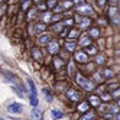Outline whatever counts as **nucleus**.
<instances>
[{"label": "nucleus", "mask_w": 120, "mask_h": 120, "mask_svg": "<svg viewBox=\"0 0 120 120\" xmlns=\"http://www.w3.org/2000/svg\"><path fill=\"white\" fill-rule=\"evenodd\" d=\"M75 81H77V84H78L81 88H84L85 91H93V90H94V82H93L91 80H88V78H85L82 74H77V75H75Z\"/></svg>", "instance_id": "obj_1"}, {"label": "nucleus", "mask_w": 120, "mask_h": 120, "mask_svg": "<svg viewBox=\"0 0 120 120\" xmlns=\"http://www.w3.org/2000/svg\"><path fill=\"white\" fill-rule=\"evenodd\" d=\"M75 22H78V28L80 29L90 28V25H91V19L90 18H82V16H80V15L75 16Z\"/></svg>", "instance_id": "obj_2"}, {"label": "nucleus", "mask_w": 120, "mask_h": 120, "mask_svg": "<svg viewBox=\"0 0 120 120\" xmlns=\"http://www.w3.org/2000/svg\"><path fill=\"white\" fill-rule=\"evenodd\" d=\"M67 97L70 98L71 101H77V103H78L81 100V94L77 91V90H74V88H70V90L67 91Z\"/></svg>", "instance_id": "obj_3"}, {"label": "nucleus", "mask_w": 120, "mask_h": 120, "mask_svg": "<svg viewBox=\"0 0 120 120\" xmlns=\"http://www.w3.org/2000/svg\"><path fill=\"white\" fill-rule=\"evenodd\" d=\"M22 110H23V106L19 104V103H12V104L7 106V111H9V113H13V114L22 113Z\"/></svg>", "instance_id": "obj_4"}, {"label": "nucleus", "mask_w": 120, "mask_h": 120, "mask_svg": "<svg viewBox=\"0 0 120 120\" xmlns=\"http://www.w3.org/2000/svg\"><path fill=\"white\" fill-rule=\"evenodd\" d=\"M48 52L52 54V55H56L59 52V44H58L56 41H51L49 44H48Z\"/></svg>", "instance_id": "obj_5"}, {"label": "nucleus", "mask_w": 120, "mask_h": 120, "mask_svg": "<svg viewBox=\"0 0 120 120\" xmlns=\"http://www.w3.org/2000/svg\"><path fill=\"white\" fill-rule=\"evenodd\" d=\"M75 59L78 62L85 64V62H88V55L85 54V52H82V51H78V52H75Z\"/></svg>", "instance_id": "obj_6"}, {"label": "nucleus", "mask_w": 120, "mask_h": 120, "mask_svg": "<svg viewBox=\"0 0 120 120\" xmlns=\"http://www.w3.org/2000/svg\"><path fill=\"white\" fill-rule=\"evenodd\" d=\"M80 45L84 46V48H87V46L91 45V38L88 36V33H87V35H82V36L80 38Z\"/></svg>", "instance_id": "obj_7"}, {"label": "nucleus", "mask_w": 120, "mask_h": 120, "mask_svg": "<svg viewBox=\"0 0 120 120\" xmlns=\"http://www.w3.org/2000/svg\"><path fill=\"white\" fill-rule=\"evenodd\" d=\"M32 55L36 61H42L44 59V54H42V51L39 48H32Z\"/></svg>", "instance_id": "obj_8"}, {"label": "nucleus", "mask_w": 120, "mask_h": 120, "mask_svg": "<svg viewBox=\"0 0 120 120\" xmlns=\"http://www.w3.org/2000/svg\"><path fill=\"white\" fill-rule=\"evenodd\" d=\"M32 119L33 120H42V119H44V114H42V111L38 107H33V110H32Z\"/></svg>", "instance_id": "obj_9"}, {"label": "nucleus", "mask_w": 120, "mask_h": 120, "mask_svg": "<svg viewBox=\"0 0 120 120\" xmlns=\"http://www.w3.org/2000/svg\"><path fill=\"white\" fill-rule=\"evenodd\" d=\"M77 9H78V12L80 13H84V15H93V9L90 6H87V4H81L80 7H77Z\"/></svg>", "instance_id": "obj_10"}, {"label": "nucleus", "mask_w": 120, "mask_h": 120, "mask_svg": "<svg viewBox=\"0 0 120 120\" xmlns=\"http://www.w3.org/2000/svg\"><path fill=\"white\" fill-rule=\"evenodd\" d=\"M54 65H55V68H56V70H61V68L65 65V62H64V59H61V58H59V56H54Z\"/></svg>", "instance_id": "obj_11"}, {"label": "nucleus", "mask_w": 120, "mask_h": 120, "mask_svg": "<svg viewBox=\"0 0 120 120\" xmlns=\"http://www.w3.org/2000/svg\"><path fill=\"white\" fill-rule=\"evenodd\" d=\"M100 97L98 96H90V98H88V104H91V106H100Z\"/></svg>", "instance_id": "obj_12"}, {"label": "nucleus", "mask_w": 120, "mask_h": 120, "mask_svg": "<svg viewBox=\"0 0 120 120\" xmlns=\"http://www.w3.org/2000/svg\"><path fill=\"white\" fill-rule=\"evenodd\" d=\"M45 29H46V25H45V23H42V22L38 23L36 26H35V32L38 33V35H42V33L45 32Z\"/></svg>", "instance_id": "obj_13"}, {"label": "nucleus", "mask_w": 120, "mask_h": 120, "mask_svg": "<svg viewBox=\"0 0 120 120\" xmlns=\"http://www.w3.org/2000/svg\"><path fill=\"white\" fill-rule=\"evenodd\" d=\"M88 36L93 39V38H98L100 36V29L98 28H91L90 30H88Z\"/></svg>", "instance_id": "obj_14"}, {"label": "nucleus", "mask_w": 120, "mask_h": 120, "mask_svg": "<svg viewBox=\"0 0 120 120\" xmlns=\"http://www.w3.org/2000/svg\"><path fill=\"white\" fill-rule=\"evenodd\" d=\"M84 52L87 54V55H97V48H96V46H93V45H90V46L85 48Z\"/></svg>", "instance_id": "obj_15"}, {"label": "nucleus", "mask_w": 120, "mask_h": 120, "mask_svg": "<svg viewBox=\"0 0 120 120\" xmlns=\"http://www.w3.org/2000/svg\"><path fill=\"white\" fill-rule=\"evenodd\" d=\"M49 42H51L49 35H41V38H39V44H42V45H48Z\"/></svg>", "instance_id": "obj_16"}, {"label": "nucleus", "mask_w": 120, "mask_h": 120, "mask_svg": "<svg viewBox=\"0 0 120 120\" xmlns=\"http://www.w3.org/2000/svg\"><path fill=\"white\" fill-rule=\"evenodd\" d=\"M51 117H52V119H62L64 114L59 110H51Z\"/></svg>", "instance_id": "obj_17"}, {"label": "nucleus", "mask_w": 120, "mask_h": 120, "mask_svg": "<svg viewBox=\"0 0 120 120\" xmlns=\"http://www.w3.org/2000/svg\"><path fill=\"white\" fill-rule=\"evenodd\" d=\"M65 48L70 51V52H74V51H75V42H74V41H68V42H65Z\"/></svg>", "instance_id": "obj_18"}, {"label": "nucleus", "mask_w": 120, "mask_h": 120, "mask_svg": "<svg viewBox=\"0 0 120 120\" xmlns=\"http://www.w3.org/2000/svg\"><path fill=\"white\" fill-rule=\"evenodd\" d=\"M80 120H96V116H94L93 111H88V113H87V114H84Z\"/></svg>", "instance_id": "obj_19"}, {"label": "nucleus", "mask_w": 120, "mask_h": 120, "mask_svg": "<svg viewBox=\"0 0 120 120\" xmlns=\"http://www.w3.org/2000/svg\"><path fill=\"white\" fill-rule=\"evenodd\" d=\"M88 107H90L88 101H82L81 104L78 106V111H87V110H88Z\"/></svg>", "instance_id": "obj_20"}, {"label": "nucleus", "mask_w": 120, "mask_h": 120, "mask_svg": "<svg viewBox=\"0 0 120 120\" xmlns=\"http://www.w3.org/2000/svg\"><path fill=\"white\" fill-rule=\"evenodd\" d=\"M42 23H46V22H49V20H52V16H51V13H48V12H45L44 15H42Z\"/></svg>", "instance_id": "obj_21"}, {"label": "nucleus", "mask_w": 120, "mask_h": 120, "mask_svg": "<svg viewBox=\"0 0 120 120\" xmlns=\"http://www.w3.org/2000/svg\"><path fill=\"white\" fill-rule=\"evenodd\" d=\"M30 104H32V107L38 106V97H36V94H33V93H30Z\"/></svg>", "instance_id": "obj_22"}, {"label": "nucleus", "mask_w": 120, "mask_h": 120, "mask_svg": "<svg viewBox=\"0 0 120 120\" xmlns=\"http://www.w3.org/2000/svg\"><path fill=\"white\" fill-rule=\"evenodd\" d=\"M78 35H80V30H77V29H71L70 32H68V35H67V36L72 39V38H77Z\"/></svg>", "instance_id": "obj_23"}, {"label": "nucleus", "mask_w": 120, "mask_h": 120, "mask_svg": "<svg viewBox=\"0 0 120 120\" xmlns=\"http://www.w3.org/2000/svg\"><path fill=\"white\" fill-rule=\"evenodd\" d=\"M28 81V85H29V88H30V93H33V94H36V88H35V82H33L30 78H28L26 80Z\"/></svg>", "instance_id": "obj_24"}, {"label": "nucleus", "mask_w": 120, "mask_h": 120, "mask_svg": "<svg viewBox=\"0 0 120 120\" xmlns=\"http://www.w3.org/2000/svg\"><path fill=\"white\" fill-rule=\"evenodd\" d=\"M101 74H103V77H104V78H111V77L114 75L111 70H104V71H103Z\"/></svg>", "instance_id": "obj_25"}, {"label": "nucleus", "mask_w": 120, "mask_h": 120, "mask_svg": "<svg viewBox=\"0 0 120 120\" xmlns=\"http://www.w3.org/2000/svg\"><path fill=\"white\" fill-rule=\"evenodd\" d=\"M42 91L45 93V96H46V100H48V101H52V100H54V97H52V93H51L48 88H44Z\"/></svg>", "instance_id": "obj_26"}, {"label": "nucleus", "mask_w": 120, "mask_h": 120, "mask_svg": "<svg viewBox=\"0 0 120 120\" xmlns=\"http://www.w3.org/2000/svg\"><path fill=\"white\" fill-rule=\"evenodd\" d=\"M103 80H104V77H103L101 72H96V74H94V81L100 82V81H103Z\"/></svg>", "instance_id": "obj_27"}, {"label": "nucleus", "mask_w": 120, "mask_h": 120, "mask_svg": "<svg viewBox=\"0 0 120 120\" xmlns=\"http://www.w3.org/2000/svg\"><path fill=\"white\" fill-rule=\"evenodd\" d=\"M104 61H106V58L103 56V55H98V56H97V59H96V62H97L98 65H103V64H104Z\"/></svg>", "instance_id": "obj_28"}, {"label": "nucleus", "mask_w": 120, "mask_h": 120, "mask_svg": "<svg viewBox=\"0 0 120 120\" xmlns=\"http://www.w3.org/2000/svg\"><path fill=\"white\" fill-rule=\"evenodd\" d=\"M109 15H110V18H111V19H113V16H114V15H117V9H116L114 6H111V9H110Z\"/></svg>", "instance_id": "obj_29"}, {"label": "nucleus", "mask_w": 120, "mask_h": 120, "mask_svg": "<svg viewBox=\"0 0 120 120\" xmlns=\"http://www.w3.org/2000/svg\"><path fill=\"white\" fill-rule=\"evenodd\" d=\"M110 96H111V97H113V98H116V97H119V96H120V88H116V90H113V93H111V94H110Z\"/></svg>", "instance_id": "obj_30"}, {"label": "nucleus", "mask_w": 120, "mask_h": 120, "mask_svg": "<svg viewBox=\"0 0 120 120\" xmlns=\"http://www.w3.org/2000/svg\"><path fill=\"white\" fill-rule=\"evenodd\" d=\"M100 98H103L104 101H110L111 96H110V94H101V97H100Z\"/></svg>", "instance_id": "obj_31"}, {"label": "nucleus", "mask_w": 120, "mask_h": 120, "mask_svg": "<svg viewBox=\"0 0 120 120\" xmlns=\"http://www.w3.org/2000/svg\"><path fill=\"white\" fill-rule=\"evenodd\" d=\"M113 22H114L116 25H120V16H119V15H114V16H113Z\"/></svg>", "instance_id": "obj_32"}, {"label": "nucleus", "mask_w": 120, "mask_h": 120, "mask_svg": "<svg viewBox=\"0 0 120 120\" xmlns=\"http://www.w3.org/2000/svg\"><path fill=\"white\" fill-rule=\"evenodd\" d=\"M38 9H39V10H44V12H46V9H48V7H46V3H41Z\"/></svg>", "instance_id": "obj_33"}, {"label": "nucleus", "mask_w": 120, "mask_h": 120, "mask_svg": "<svg viewBox=\"0 0 120 120\" xmlns=\"http://www.w3.org/2000/svg\"><path fill=\"white\" fill-rule=\"evenodd\" d=\"M46 6H49V7H55V6H56V2H55V0H49V2L46 3Z\"/></svg>", "instance_id": "obj_34"}, {"label": "nucleus", "mask_w": 120, "mask_h": 120, "mask_svg": "<svg viewBox=\"0 0 120 120\" xmlns=\"http://www.w3.org/2000/svg\"><path fill=\"white\" fill-rule=\"evenodd\" d=\"M61 28H62V23H58V25H55V26H54V29H56V32L61 30Z\"/></svg>", "instance_id": "obj_35"}, {"label": "nucleus", "mask_w": 120, "mask_h": 120, "mask_svg": "<svg viewBox=\"0 0 120 120\" xmlns=\"http://www.w3.org/2000/svg\"><path fill=\"white\" fill-rule=\"evenodd\" d=\"M98 4H100V6L103 7V6H104V4H106V0H98Z\"/></svg>", "instance_id": "obj_36"}, {"label": "nucleus", "mask_w": 120, "mask_h": 120, "mask_svg": "<svg viewBox=\"0 0 120 120\" xmlns=\"http://www.w3.org/2000/svg\"><path fill=\"white\" fill-rule=\"evenodd\" d=\"M74 2H75L77 4H80V6H81V4H82V2H84V0H74Z\"/></svg>", "instance_id": "obj_37"}, {"label": "nucleus", "mask_w": 120, "mask_h": 120, "mask_svg": "<svg viewBox=\"0 0 120 120\" xmlns=\"http://www.w3.org/2000/svg\"><path fill=\"white\" fill-rule=\"evenodd\" d=\"M116 120H120V111L117 113V116H116Z\"/></svg>", "instance_id": "obj_38"}, {"label": "nucleus", "mask_w": 120, "mask_h": 120, "mask_svg": "<svg viewBox=\"0 0 120 120\" xmlns=\"http://www.w3.org/2000/svg\"><path fill=\"white\" fill-rule=\"evenodd\" d=\"M117 106H119V107H120V98H119V101H117Z\"/></svg>", "instance_id": "obj_39"}, {"label": "nucleus", "mask_w": 120, "mask_h": 120, "mask_svg": "<svg viewBox=\"0 0 120 120\" xmlns=\"http://www.w3.org/2000/svg\"><path fill=\"white\" fill-rule=\"evenodd\" d=\"M36 2H39V0H36Z\"/></svg>", "instance_id": "obj_40"}]
</instances>
